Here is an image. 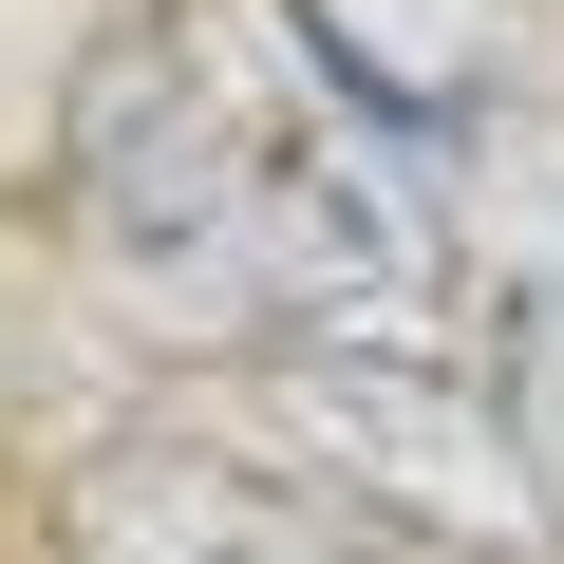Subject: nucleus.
I'll use <instances>...</instances> for the list:
<instances>
[{
    "instance_id": "1",
    "label": "nucleus",
    "mask_w": 564,
    "mask_h": 564,
    "mask_svg": "<svg viewBox=\"0 0 564 564\" xmlns=\"http://www.w3.org/2000/svg\"><path fill=\"white\" fill-rule=\"evenodd\" d=\"M263 414H282V470L414 564H527L545 545V470L452 358H263Z\"/></svg>"
},
{
    "instance_id": "2",
    "label": "nucleus",
    "mask_w": 564,
    "mask_h": 564,
    "mask_svg": "<svg viewBox=\"0 0 564 564\" xmlns=\"http://www.w3.org/2000/svg\"><path fill=\"white\" fill-rule=\"evenodd\" d=\"M57 564H414L226 433H113L57 470Z\"/></svg>"
},
{
    "instance_id": "3",
    "label": "nucleus",
    "mask_w": 564,
    "mask_h": 564,
    "mask_svg": "<svg viewBox=\"0 0 564 564\" xmlns=\"http://www.w3.org/2000/svg\"><path fill=\"white\" fill-rule=\"evenodd\" d=\"M433 188H452V245L470 263H508L527 302H564V95H489L433 151Z\"/></svg>"
}]
</instances>
